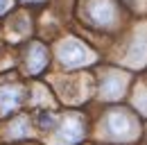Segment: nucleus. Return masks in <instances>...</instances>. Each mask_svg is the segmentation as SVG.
<instances>
[{"label": "nucleus", "instance_id": "1a4fd4ad", "mask_svg": "<svg viewBox=\"0 0 147 145\" xmlns=\"http://www.w3.org/2000/svg\"><path fill=\"white\" fill-rule=\"evenodd\" d=\"M136 104H138V109H143L147 113V93H140V95H136Z\"/></svg>", "mask_w": 147, "mask_h": 145}, {"label": "nucleus", "instance_id": "f03ea898", "mask_svg": "<svg viewBox=\"0 0 147 145\" xmlns=\"http://www.w3.org/2000/svg\"><path fill=\"white\" fill-rule=\"evenodd\" d=\"M84 134V127H82V120L77 116H68L61 127H59V134H57V143H77Z\"/></svg>", "mask_w": 147, "mask_h": 145}, {"label": "nucleus", "instance_id": "9d476101", "mask_svg": "<svg viewBox=\"0 0 147 145\" xmlns=\"http://www.w3.org/2000/svg\"><path fill=\"white\" fill-rule=\"evenodd\" d=\"M9 5H11V0H0V14H2V12H7V9H9Z\"/></svg>", "mask_w": 147, "mask_h": 145}, {"label": "nucleus", "instance_id": "7ed1b4c3", "mask_svg": "<svg viewBox=\"0 0 147 145\" xmlns=\"http://www.w3.org/2000/svg\"><path fill=\"white\" fill-rule=\"evenodd\" d=\"M91 57H88V50L82 45V43H77V41H66L63 45H61V61L66 64V66H79V64H84V61H88Z\"/></svg>", "mask_w": 147, "mask_h": 145}, {"label": "nucleus", "instance_id": "20e7f679", "mask_svg": "<svg viewBox=\"0 0 147 145\" xmlns=\"http://www.w3.org/2000/svg\"><path fill=\"white\" fill-rule=\"evenodd\" d=\"M91 18L95 23H111V18H113V5H111L109 0H95L91 5Z\"/></svg>", "mask_w": 147, "mask_h": 145}, {"label": "nucleus", "instance_id": "39448f33", "mask_svg": "<svg viewBox=\"0 0 147 145\" xmlns=\"http://www.w3.org/2000/svg\"><path fill=\"white\" fill-rule=\"evenodd\" d=\"M125 84H127L125 77L111 72V75H107V79H104V84H102V91H104L107 98H118V95L122 93V89H125Z\"/></svg>", "mask_w": 147, "mask_h": 145}, {"label": "nucleus", "instance_id": "6e6552de", "mask_svg": "<svg viewBox=\"0 0 147 145\" xmlns=\"http://www.w3.org/2000/svg\"><path fill=\"white\" fill-rule=\"evenodd\" d=\"M25 125H27V123H25V118H20V120H16V129H14V131H11V136H25V134H27V129H25Z\"/></svg>", "mask_w": 147, "mask_h": 145}, {"label": "nucleus", "instance_id": "423d86ee", "mask_svg": "<svg viewBox=\"0 0 147 145\" xmlns=\"http://www.w3.org/2000/svg\"><path fill=\"white\" fill-rule=\"evenodd\" d=\"M48 61V54H45V48L43 45H32V54H30V70L32 72H38Z\"/></svg>", "mask_w": 147, "mask_h": 145}, {"label": "nucleus", "instance_id": "f257e3e1", "mask_svg": "<svg viewBox=\"0 0 147 145\" xmlns=\"http://www.w3.org/2000/svg\"><path fill=\"white\" fill-rule=\"evenodd\" d=\"M107 127H109L111 134L118 136V138H131V136L136 134V129H134V120L129 118L127 113H122V111L111 113L109 120H107Z\"/></svg>", "mask_w": 147, "mask_h": 145}, {"label": "nucleus", "instance_id": "0eeeda50", "mask_svg": "<svg viewBox=\"0 0 147 145\" xmlns=\"http://www.w3.org/2000/svg\"><path fill=\"white\" fill-rule=\"evenodd\" d=\"M18 100H20V93L16 89H2L0 91V109H2V111L14 109L18 104Z\"/></svg>", "mask_w": 147, "mask_h": 145}]
</instances>
